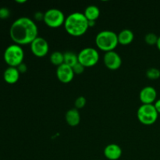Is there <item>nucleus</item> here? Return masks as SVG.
<instances>
[{"instance_id": "4", "label": "nucleus", "mask_w": 160, "mask_h": 160, "mask_svg": "<svg viewBox=\"0 0 160 160\" xmlns=\"http://www.w3.org/2000/svg\"><path fill=\"white\" fill-rule=\"evenodd\" d=\"M3 58L9 67H17L20 63L23 62L24 52L21 45L12 44L6 48Z\"/></svg>"}, {"instance_id": "25", "label": "nucleus", "mask_w": 160, "mask_h": 160, "mask_svg": "<svg viewBox=\"0 0 160 160\" xmlns=\"http://www.w3.org/2000/svg\"><path fill=\"white\" fill-rule=\"evenodd\" d=\"M34 18L38 20H42L44 18V13L41 12H36L34 14Z\"/></svg>"}, {"instance_id": "28", "label": "nucleus", "mask_w": 160, "mask_h": 160, "mask_svg": "<svg viewBox=\"0 0 160 160\" xmlns=\"http://www.w3.org/2000/svg\"><path fill=\"white\" fill-rule=\"evenodd\" d=\"M156 46H157V48H159V50L160 51V36H159V38H158V41H157V43H156Z\"/></svg>"}, {"instance_id": "29", "label": "nucleus", "mask_w": 160, "mask_h": 160, "mask_svg": "<svg viewBox=\"0 0 160 160\" xmlns=\"http://www.w3.org/2000/svg\"><path fill=\"white\" fill-rule=\"evenodd\" d=\"M16 2H17V3H25L27 1L26 0H17Z\"/></svg>"}, {"instance_id": "9", "label": "nucleus", "mask_w": 160, "mask_h": 160, "mask_svg": "<svg viewBox=\"0 0 160 160\" xmlns=\"http://www.w3.org/2000/svg\"><path fill=\"white\" fill-rule=\"evenodd\" d=\"M104 64L108 69L116 70L120 67L122 64V59L120 55L116 51H109L105 53L103 56Z\"/></svg>"}, {"instance_id": "15", "label": "nucleus", "mask_w": 160, "mask_h": 160, "mask_svg": "<svg viewBox=\"0 0 160 160\" xmlns=\"http://www.w3.org/2000/svg\"><path fill=\"white\" fill-rule=\"evenodd\" d=\"M134 38V32L130 29H123L118 34V42L120 45H129L133 42Z\"/></svg>"}, {"instance_id": "8", "label": "nucleus", "mask_w": 160, "mask_h": 160, "mask_svg": "<svg viewBox=\"0 0 160 160\" xmlns=\"http://www.w3.org/2000/svg\"><path fill=\"white\" fill-rule=\"evenodd\" d=\"M31 52L38 57H43L49 50V45L46 39L42 37H37L31 43Z\"/></svg>"}, {"instance_id": "2", "label": "nucleus", "mask_w": 160, "mask_h": 160, "mask_svg": "<svg viewBox=\"0 0 160 160\" xmlns=\"http://www.w3.org/2000/svg\"><path fill=\"white\" fill-rule=\"evenodd\" d=\"M64 28L67 32L73 36H81L87 32L89 28L88 20L84 13L73 12L66 17Z\"/></svg>"}, {"instance_id": "19", "label": "nucleus", "mask_w": 160, "mask_h": 160, "mask_svg": "<svg viewBox=\"0 0 160 160\" xmlns=\"http://www.w3.org/2000/svg\"><path fill=\"white\" fill-rule=\"evenodd\" d=\"M147 78L151 80H156L160 78V70L156 67H151L146 71Z\"/></svg>"}, {"instance_id": "13", "label": "nucleus", "mask_w": 160, "mask_h": 160, "mask_svg": "<svg viewBox=\"0 0 160 160\" xmlns=\"http://www.w3.org/2000/svg\"><path fill=\"white\" fill-rule=\"evenodd\" d=\"M20 73L17 67H8L3 73V79L7 84H13L18 81Z\"/></svg>"}, {"instance_id": "21", "label": "nucleus", "mask_w": 160, "mask_h": 160, "mask_svg": "<svg viewBox=\"0 0 160 160\" xmlns=\"http://www.w3.org/2000/svg\"><path fill=\"white\" fill-rule=\"evenodd\" d=\"M86 102H87V100H86L85 97L84 96H79L76 98L74 102V106L75 108L77 109H82L85 106Z\"/></svg>"}, {"instance_id": "11", "label": "nucleus", "mask_w": 160, "mask_h": 160, "mask_svg": "<svg viewBox=\"0 0 160 160\" xmlns=\"http://www.w3.org/2000/svg\"><path fill=\"white\" fill-rule=\"evenodd\" d=\"M157 92L152 86H146L141 90L139 98L142 104H153L156 101Z\"/></svg>"}, {"instance_id": "12", "label": "nucleus", "mask_w": 160, "mask_h": 160, "mask_svg": "<svg viewBox=\"0 0 160 160\" xmlns=\"http://www.w3.org/2000/svg\"><path fill=\"white\" fill-rule=\"evenodd\" d=\"M104 156L109 160H117L122 156V148L117 144L111 143L104 148Z\"/></svg>"}, {"instance_id": "7", "label": "nucleus", "mask_w": 160, "mask_h": 160, "mask_svg": "<svg viewBox=\"0 0 160 160\" xmlns=\"http://www.w3.org/2000/svg\"><path fill=\"white\" fill-rule=\"evenodd\" d=\"M78 62L85 67H93L99 60L98 50L92 47H86L81 49L78 54Z\"/></svg>"}, {"instance_id": "23", "label": "nucleus", "mask_w": 160, "mask_h": 160, "mask_svg": "<svg viewBox=\"0 0 160 160\" xmlns=\"http://www.w3.org/2000/svg\"><path fill=\"white\" fill-rule=\"evenodd\" d=\"M72 68H73V72H74V73H76V74H80V73H82L84 71V68H85V67H84L82 64L80 63V62H78V63L75 64Z\"/></svg>"}, {"instance_id": "5", "label": "nucleus", "mask_w": 160, "mask_h": 160, "mask_svg": "<svg viewBox=\"0 0 160 160\" xmlns=\"http://www.w3.org/2000/svg\"><path fill=\"white\" fill-rule=\"evenodd\" d=\"M157 110L154 104H142L137 111V117L139 121L145 125H152L157 120Z\"/></svg>"}, {"instance_id": "14", "label": "nucleus", "mask_w": 160, "mask_h": 160, "mask_svg": "<svg viewBox=\"0 0 160 160\" xmlns=\"http://www.w3.org/2000/svg\"><path fill=\"white\" fill-rule=\"evenodd\" d=\"M65 119L67 123L71 127H76L81 122V115L76 108H73L67 111L65 115Z\"/></svg>"}, {"instance_id": "17", "label": "nucleus", "mask_w": 160, "mask_h": 160, "mask_svg": "<svg viewBox=\"0 0 160 160\" xmlns=\"http://www.w3.org/2000/svg\"><path fill=\"white\" fill-rule=\"evenodd\" d=\"M64 55V63L70 67H73L75 64L78 62V56L72 51H67L63 53Z\"/></svg>"}, {"instance_id": "24", "label": "nucleus", "mask_w": 160, "mask_h": 160, "mask_svg": "<svg viewBox=\"0 0 160 160\" xmlns=\"http://www.w3.org/2000/svg\"><path fill=\"white\" fill-rule=\"evenodd\" d=\"M17 68L18 69V70L20 73H25V72L27 71V70H28V67H27V65L24 63V62H22V63H20V65L17 67Z\"/></svg>"}, {"instance_id": "6", "label": "nucleus", "mask_w": 160, "mask_h": 160, "mask_svg": "<svg viewBox=\"0 0 160 160\" xmlns=\"http://www.w3.org/2000/svg\"><path fill=\"white\" fill-rule=\"evenodd\" d=\"M66 17L63 12L59 9L51 8L44 12L43 20L49 28H56L64 24Z\"/></svg>"}, {"instance_id": "20", "label": "nucleus", "mask_w": 160, "mask_h": 160, "mask_svg": "<svg viewBox=\"0 0 160 160\" xmlns=\"http://www.w3.org/2000/svg\"><path fill=\"white\" fill-rule=\"evenodd\" d=\"M158 38H159V36L156 35L155 33L150 32L148 33V34L145 36V41L148 45H156V43H157Z\"/></svg>"}, {"instance_id": "26", "label": "nucleus", "mask_w": 160, "mask_h": 160, "mask_svg": "<svg viewBox=\"0 0 160 160\" xmlns=\"http://www.w3.org/2000/svg\"><path fill=\"white\" fill-rule=\"evenodd\" d=\"M154 106H155V108H156V109L157 110L158 113L160 114V98H159V99H157L156 102H155Z\"/></svg>"}, {"instance_id": "3", "label": "nucleus", "mask_w": 160, "mask_h": 160, "mask_svg": "<svg viewBox=\"0 0 160 160\" xmlns=\"http://www.w3.org/2000/svg\"><path fill=\"white\" fill-rule=\"evenodd\" d=\"M95 44L99 49L107 52L113 51L118 45V34L112 31L104 30L97 34Z\"/></svg>"}, {"instance_id": "18", "label": "nucleus", "mask_w": 160, "mask_h": 160, "mask_svg": "<svg viewBox=\"0 0 160 160\" xmlns=\"http://www.w3.org/2000/svg\"><path fill=\"white\" fill-rule=\"evenodd\" d=\"M49 59L52 63L57 67L64 63V55L60 51H55L52 52L49 56Z\"/></svg>"}, {"instance_id": "1", "label": "nucleus", "mask_w": 160, "mask_h": 160, "mask_svg": "<svg viewBox=\"0 0 160 160\" xmlns=\"http://www.w3.org/2000/svg\"><path fill=\"white\" fill-rule=\"evenodd\" d=\"M38 30L35 22L31 18L22 17L12 23L9 29V35L15 44L19 45L31 44L36 38Z\"/></svg>"}, {"instance_id": "10", "label": "nucleus", "mask_w": 160, "mask_h": 160, "mask_svg": "<svg viewBox=\"0 0 160 160\" xmlns=\"http://www.w3.org/2000/svg\"><path fill=\"white\" fill-rule=\"evenodd\" d=\"M74 74L73 68L65 63L57 67L56 69V76L58 79L64 84L70 83L74 78Z\"/></svg>"}, {"instance_id": "27", "label": "nucleus", "mask_w": 160, "mask_h": 160, "mask_svg": "<svg viewBox=\"0 0 160 160\" xmlns=\"http://www.w3.org/2000/svg\"><path fill=\"white\" fill-rule=\"evenodd\" d=\"M95 21H92V20H88L89 28H90V27L95 26Z\"/></svg>"}, {"instance_id": "22", "label": "nucleus", "mask_w": 160, "mask_h": 160, "mask_svg": "<svg viewBox=\"0 0 160 160\" xmlns=\"http://www.w3.org/2000/svg\"><path fill=\"white\" fill-rule=\"evenodd\" d=\"M10 16V11L6 7L0 8V20L7 19Z\"/></svg>"}, {"instance_id": "16", "label": "nucleus", "mask_w": 160, "mask_h": 160, "mask_svg": "<svg viewBox=\"0 0 160 160\" xmlns=\"http://www.w3.org/2000/svg\"><path fill=\"white\" fill-rule=\"evenodd\" d=\"M86 18L88 20L92 21H96L100 15V9L95 5H89L84 9V12H83Z\"/></svg>"}]
</instances>
